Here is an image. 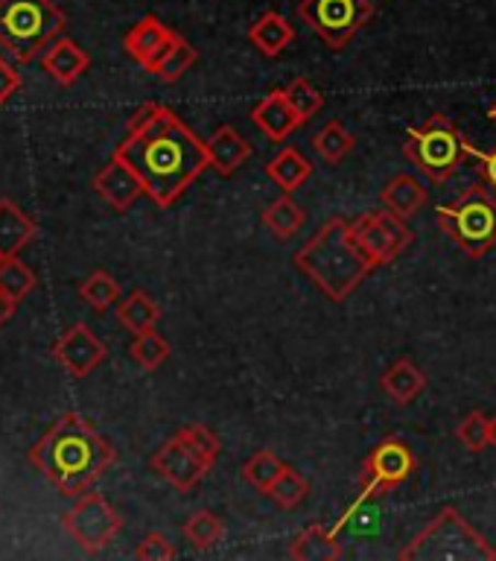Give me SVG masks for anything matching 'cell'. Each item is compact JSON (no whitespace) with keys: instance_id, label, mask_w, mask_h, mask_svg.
<instances>
[{"instance_id":"6da1fadb","label":"cell","mask_w":496,"mask_h":561,"mask_svg":"<svg viewBox=\"0 0 496 561\" xmlns=\"http://www.w3.org/2000/svg\"><path fill=\"white\" fill-rule=\"evenodd\" d=\"M114 156L138 173L143 193L158 208H170L191 191V184L210 167L208 140L161 103L140 105L126 123V138Z\"/></svg>"},{"instance_id":"7a4b0ae2","label":"cell","mask_w":496,"mask_h":561,"mask_svg":"<svg viewBox=\"0 0 496 561\" xmlns=\"http://www.w3.org/2000/svg\"><path fill=\"white\" fill-rule=\"evenodd\" d=\"M114 459L117 450L112 442L100 436L94 424L79 412H68L53 421V427L30 450L33 468H38L65 497H79L91 491Z\"/></svg>"},{"instance_id":"3957f363","label":"cell","mask_w":496,"mask_h":561,"mask_svg":"<svg viewBox=\"0 0 496 561\" xmlns=\"http://www.w3.org/2000/svg\"><path fill=\"white\" fill-rule=\"evenodd\" d=\"M296 266L313 280L331 301H345L366 280L377 263L354 234L350 219H327L310 240L296 252Z\"/></svg>"},{"instance_id":"277c9868","label":"cell","mask_w":496,"mask_h":561,"mask_svg":"<svg viewBox=\"0 0 496 561\" xmlns=\"http://www.w3.org/2000/svg\"><path fill=\"white\" fill-rule=\"evenodd\" d=\"M65 24L68 18L50 0H0V44L18 61L42 59Z\"/></svg>"},{"instance_id":"5b68a950","label":"cell","mask_w":496,"mask_h":561,"mask_svg":"<svg viewBox=\"0 0 496 561\" xmlns=\"http://www.w3.org/2000/svg\"><path fill=\"white\" fill-rule=\"evenodd\" d=\"M496 561V547L476 533L462 512L453 506L441 508L432 524H427L401 550V561Z\"/></svg>"},{"instance_id":"8992f818","label":"cell","mask_w":496,"mask_h":561,"mask_svg":"<svg viewBox=\"0 0 496 561\" xmlns=\"http://www.w3.org/2000/svg\"><path fill=\"white\" fill-rule=\"evenodd\" d=\"M473 152L476 149L464 140L459 126L447 114H429L424 126L406 131L403 140V156L436 184L447 182L462 167L464 158H473Z\"/></svg>"},{"instance_id":"52a82bcc","label":"cell","mask_w":496,"mask_h":561,"mask_svg":"<svg viewBox=\"0 0 496 561\" xmlns=\"http://www.w3.org/2000/svg\"><path fill=\"white\" fill-rule=\"evenodd\" d=\"M436 217L441 231L471 257H482L496 245V191L488 184H473L450 205H438Z\"/></svg>"},{"instance_id":"ba28073f","label":"cell","mask_w":496,"mask_h":561,"mask_svg":"<svg viewBox=\"0 0 496 561\" xmlns=\"http://www.w3.org/2000/svg\"><path fill=\"white\" fill-rule=\"evenodd\" d=\"M374 15V0H301L298 18L331 50H342Z\"/></svg>"},{"instance_id":"9c48e42d","label":"cell","mask_w":496,"mask_h":561,"mask_svg":"<svg viewBox=\"0 0 496 561\" xmlns=\"http://www.w3.org/2000/svg\"><path fill=\"white\" fill-rule=\"evenodd\" d=\"M415 471V454L412 447L397 436L380 438L371 454L362 462V473H359V497L354 500L357 506H366L368 500H377L397 489L401 482H406Z\"/></svg>"},{"instance_id":"30bf717a","label":"cell","mask_w":496,"mask_h":561,"mask_svg":"<svg viewBox=\"0 0 496 561\" xmlns=\"http://www.w3.org/2000/svg\"><path fill=\"white\" fill-rule=\"evenodd\" d=\"M61 524L70 533V538L85 552H100L114 541V535L123 529V517L117 508L96 491L79 494L77 503L65 512Z\"/></svg>"},{"instance_id":"8fae6325","label":"cell","mask_w":496,"mask_h":561,"mask_svg":"<svg viewBox=\"0 0 496 561\" xmlns=\"http://www.w3.org/2000/svg\"><path fill=\"white\" fill-rule=\"evenodd\" d=\"M350 226L377 266H389L415 243V231L406 226V219L392 214L389 208L366 210L357 219H350Z\"/></svg>"},{"instance_id":"7c38bea8","label":"cell","mask_w":496,"mask_h":561,"mask_svg":"<svg viewBox=\"0 0 496 561\" xmlns=\"http://www.w3.org/2000/svg\"><path fill=\"white\" fill-rule=\"evenodd\" d=\"M149 468L178 491H193L210 473V465L201 462L178 436L166 438L164 445L149 456Z\"/></svg>"},{"instance_id":"4fadbf2b","label":"cell","mask_w":496,"mask_h":561,"mask_svg":"<svg viewBox=\"0 0 496 561\" xmlns=\"http://www.w3.org/2000/svg\"><path fill=\"white\" fill-rule=\"evenodd\" d=\"M178 33L170 30L164 21H158L155 15L140 18L138 24L131 26L129 33L123 35V47L129 53L131 59L138 61L140 68H147L149 73L164 61V56L170 53V47L175 44Z\"/></svg>"},{"instance_id":"5bb4252c","label":"cell","mask_w":496,"mask_h":561,"mask_svg":"<svg viewBox=\"0 0 496 561\" xmlns=\"http://www.w3.org/2000/svg\"><path fill=\"white\" fill-rule=\"evenodd\" d=\"M53 354L73 377H88L105 359V345L88 324L79 322L61 333Z\"/></svg>"},{"instance_id":"9a60e30c","label":"cell","mask_w":496,"mask_h":561,"mask_svg":"<svg viewBox=\"0 0 496 561\" xmlns=\"http://www.w3.org/2000/svg\"><path fill=\"white\" fill-rule=\"evenodd\" d=\"M94 191L103 196L105 205H112L114 210H129L138 196L143 193V182L138 173L131 170L120 156L108 158V164L94 175Z\"/></svg>"},{"instance_id":"2e32d148","label":"cell","mask_w":496,"mask_h":561,"mask_svg":"<svg viewBox=\"0 0 496 561\" xmlns=\"http://www.w3.org/2000/svg\"><path fill=\"white\" fill-rule=\"evenodd\" d=\"M252 123L269 140L284 144L301 126L296 108L287 100V88H272L269 94L263 96L261 103L252 108Z\"/></svg>"},{"instance_id":"e0dca14e","label":"cell","mask_w":496,"mask_h":561,"mask_svg":"<svg viewBox=\"0 0 496 561\" xmlns=\"http://www.w3.org/2000/svg\"><path fill=\"white\" fill-rule=\"evenodd\" d=\"M208 156H210V167L217 170L219 175H231L240 170V167L252 158V144L234 129V126H228L222 123L217 131H214V138L208 140Z\"/></svg>"},{"instance_id":"ac0fdd59","label":"cell","mask_w":496,"mask_h":561,"mask_svg":"<svg viewBox=\"0 0 496 561\" xmlns=\"http://www.w3.org/2000/svg\"><path fill=\"white\" fill-rule=\"evenodd\" d=\"M44 73H50L59 85H73L88 68H91V56H88L77 42H70L61 35L59 42L50 44V50L42 56Z\"/></svg>"},{"instance_id":"d6986e66","label":"cell","mask_w":496,"mask_h":561,"mask_svg":"<svg viewBox=\"0 0 496 561\" xmlns=\"http://www.w3.org/2000/svg\"><path fill=\"white\" fill-rule=\"evenodd\" d=\"M380 202H383V208H389L397 217L412 219L418 210H424V205L429 202V193L418 175L397 173L380 191Z\"/></svg>"},{"instance_id":"ffe728a7","label":"cell","mask_w":496,"mask_h":561,"mask_svg":"<svg viewBox=\"0 0 496 561\" xmlns=\"http://www.w3.org/2000/svg\"><path fill=\"white\" fill-rule=\"evenodd\" d=\"M249 42H252L266 59H278L280 53L296 42V26L289 24L280 12L269 9V12H263V15L249 26Z\"/></svg>"},{"instance_id":"44dd1931","label":"cell","mask_w":496,"mask_h":561,"mask_svg":"<svg viewBox=\"0 0 496 561\" xmlns=\"http://www.w3.org/2000/svg\"><path fill=\"white\" fill-rule=\"evenodd\" d=\"M289 559L298 561H336L342 559L339 547V529L336 526L313 524L307 526L304 533L298 535L296 541L289 543Z\"/></svg>"},{"instance_id":"7402d4cb","label":"cell","mask_w":496,"mask_h":561,"mask_svg":"<svg viewBox=\"0 0 496 561\" xmlns=\"http://www.w3.org/2000/svg\"><path fill=\"white\" fill-rule=\"evenodd\" d=\"M380 386H383V392L389 394L397 407H410V403L427 389V375H424L412 359L401 357L385 368L383 377H380Z\"/></svg>"},{"instance_id":"603a6c76","label":"cell","mask_w":496,"mask_h":561,"mask_svg":"<svg viewBox=\"0 0 496 561\" xmlns=\"http://www.w3.org/2000/svg\"><path fill=\"white\" fill-rule=\"evenodd\" d=\"M35 222L12 199H0V254L15 257L35 237Z\"/></svg>"},{"instance_id":"cb8c5ba5","label":"cell","mask_w":496,"mask_h":561,"mask_svg":"<svg viewBox=\"0 0 496 561\" xmlns=\"http://www.w3.org/2000/svg\"><path fill=\"white\" fill-rule=\"evenodd\" d=\"M266 175L278 184L280 191L292 193L313 175V161L301 156L296 147H284L278 156L266 164Z\"/></svg>"},{"instance_id":"d4e9b609","label":"cell","mask_w":496,"mask_h":561,"mask_svg":"<svg viewBox=\"0 0 496 561\" xmlns=\"http://www.w3.org/2000/svg\"><path fill=\"white\" fill-rule=\"evenodd\" d=\"M117 319L126 331L135 336V333L152 331L155 322L161 319V307L155 305V298L143 293V289H135L129 296L123 298L120 307H117Z\"/></svg>"},{"instance_id":"484cf974","label":"cell","mask_w":496,"mask_h":561,"mask_svg":"<svg viewBox=\"0 0 496 561\" xmlns=\"http://www.w3.org/2000/svg\"><path fill=\"white\" fill-rule=\"evenodd\" d=\"M304 208L292 199V193H284V196L272 202L269 208L263 210V226L269 228L278 240H292L301 231V226H304Z\"/></svg>"},{"instance_id":"4316f807","label":"cell","mask_w":496,"mask_h":561,"mask_svg":"<svg viewBox=\"0 0 496 561\" xmlns=\"http://www.w3.org/2000/svg\"><path fill=\"white\" fill-rule=\"evenodd\" d=\"M354 147H357V138L342 126V121L324 123L322 129L313 135V149L324 164H339L354 152Z\"/></svg>"},{"instance_id":"83f0119b","label":"cell","mask_w":496,"mask_h":561,"mask_svg":"<svg viewBox=\"0 0 496 561\" xmlns=\"http://www.w3.org/2000/svg\"><path fill=\"white\" fill-rule=\"evenodd\" d=\"M184 538L191 541L193 550H210V547H217L222 541V535H226V520L208 508H201V512H193L182 526Z\"/></svg>"},{"instance_id":"f1b7e54d","label":"cell","mask_w":496,"mask_h":561,"mask_svg":"<svg viewBox=\"0 0 496 561\" xmlns=\"http://www.w3.org/2000/svg\"><path fill=\"white\" fill-rule=\"evenodd\" d=\"M129 354L138 366H143L147 371H155V368L164 366L166 357H170V342L152 328V331L135 333V336H131Z\"/></svg>"},{"instance_id":"f546056e","label":"cell","mask_w":496,"mask_h":561,"mask_svg":"<svg viewBox=\"0 0 496 561\" xmlns=\"http://www.w3.org/2000/svg\"><path fill=\"white\" fill-rule=\"evenodd\" d=\"M79 296H82L85 305L94 307V310H108V307L120 301V284L105 270H96L79 284Z\"/></svg>"},{"instance_id":"4dcf8cb0","label":"cell","mask_w":496,"mask_h":561,"mask_svg":"<svg viewBox=\"0 0 496 561\" xmlns=\"http://www.w3.org/2000/svg\"><path fill=\"white\" fill-rule=\"evenodd\" d=\"M196 61H199V50L178 35L173 47H170V53L164 56V61H161L152 73H155L161 82H166V85H173V82H178Z\"/></svg>"},{"instance_id":"1f68e13d","label":"cell","mask_w":496,"mask_h":561,"mask_svg":"<svg viewBox=\"0 0 496 561\" xmlns=\"http://www.w3.org/2000/svg\"><path fill=\"white\" fill-rule=\"evenodd\" d=\"M284 471H287V462H284L280 456L272 454V450H257V454L243 465V477L252 482L254 489L263 491V494L272 489V482L278 480Z\"/></svg>"},{"instance_id":"d6a6232c","label":"cell","mask_w":496,"mask_h":561,"mask_svg":"<svg viewBox=\"0 0 496 561\" xmlns=\"http://www.w3.org/2000/svg\"><path fill=\"white\" fill-rule=\"evenodd\" d=\"M33 287V270H30L24 261H18V254L15 257H3V263H0V289L18 305V301H24V298L30 296V289Z\"/></svg>"},{"instance_id":"836d02e7","label":"cell","mask_w":496,"mask_h":561,"mask_svg":"<svg viewBox=\"0 0 496 561\" xmlns=\"http://www.w3.org/2000/svg\"><path fill=\"white\" fill-rule=\"evenodd\" d=\"M287 100H289V105L296 108L301 126H304L307 121H313L315 114L322 112V105H324V94L307 77H296L292 82H289Z\"/></svg>"},{"instance_id":"e575fe53","label":"cell","mask_w":496,"mask_h":561,"mask_svg":"<svg viewBox=\"0 0 496 561\" xmlns=\"http://www.w3.org/2000/svg\"><path fill=\"white\" fill-rule=\"evenodd\" d=\"M266 494H269L280 508H296L301 506L307 500V494H310V482H307L296 468H289L287 465V471L272 482V489L266 491Z\"/></svg>"},{"instance_id":"d590c367","label":"cell","mask_w":496,"mask_h":561,"mask_svg":"<svg viewBox=\"0 0 496 561\" xmlns=\"http://www.w3.org/2000/svg\"><path fill=\"white\" fill-rule=\"evenodd\" d=\"M175 436L182 438L184 445L191 447L193 454L199 456L201 462H208L210 468L217 465L219 459V436L214 433L210 427H205V424H184V427L175 430Z\"/></svg>"},{"instance_id":"8d00e7d4","label":"cell","mask_w":496,"mask_h":561,"mask_svg":"<svg viewBox=\"0 0 496 561\" xmlns=\"http://www.w3.org/2000/svg\"><path fill=\"white\" fill-rule=\"evenodd\" d=\"M455 436H459V442H462L471 454H482L485 447H491V419L485 412L473 410L471 415L459 424Z\"/></svg>"},{"instance_id":"74e56055","label":"cell","mask_w":496,"mask_h":561,"mask_svg":"<svg viewBox=\"0 0 496 561\" xmlns=\"http://www.w3.org/2000/svg\"><path fill=\"white\" fill-rule=\"evenodd\" d=\"M178 552L170 543L164 533H149L143 541L138 543V550H135V559L140 561H173Z\"/></svg>"},{"instance_id":"f35d334b","label":"cell","mask_w":496,"mask_h":561,"mask_svg":"<svg viewBox=\"0 0 496 561\" xmlns=\"http://www.w3.org/2000/svg\"><path fill=\"white\" fill-rule=\"evenodd\" d=\"M18 88H21V77H18V70L12 68L7 59H0V105L7 103L9 96H15Z\"/></svg>"},{"instance_id":"ab89813d","label":"cell","mask_w":496,"mask_h":561,"mask_svg":"<svg viewBox=\"0 0 496 561\" xmlns=\"http://www.w3.org/2000/svg\"><path fill=\"white\" fill-rule=\"evenodd\" d=\"M473 158L480 161V173L485 179L491 191H496V147L491 152H473Z\"/></svg>"},{"instance_id":"60d3db41","label":"cell","mask_w":496,"mask_h":561,"mask_svg":"<svg viewBox=\"0 0 496 561\" xmlns=\"http://www.w3.org/2000/svg\"><path fill=\"white\" fill-rule=\"evenodd\" d=\"M15 301H12V298L7 296V293H3V289H0V328H3V324L9 322V316L15 313Z\"/></svg>"},{"instance_id":"b9f144b4","label":"cell","mask_w":496,"mask_h":561,"mask_svg":"<svg viewBox=\"0 0 496 561\" xmlns=\"http://www.w3.org/2000/svg\"><path fill=\"white\" fill-rule=\"evenodd\" d=\"M491 447H494V450H496V415H494V419H491Z\"/></svg>"},{"instance_id":"7bdbcfd3","label":"cell","mask_w":496,"mask_h":561,"mask_svg":"<svg viewBox=\"0 0 496 561\" xmlns=\"http://www.w3.org/2000/svg\"><path fill=\"white\" fill-rule=\"evenodd\" d=\"M488 117H491V121H494V123H496V103H494V105H491V112H488Z\"/></svg>"},{"instance_id":"ee69618b","label":"cell","mask_w":496,"mask_h":561,"mask_svg":"<svg viewBox=\"0 0 496 561\" xmlns=\"http://www.w3.org/2000/svg\"><path fill=\"white\" fill-rule=\"evenodd\" d=\"M0 263H3V254H0Z\"/></svg>"}]
</instances>
